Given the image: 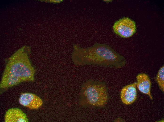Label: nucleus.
<instances>
[{"instance_id":"9","label":"nucleus","mask_w":164,"mask_h":122,"mask_svg":"<svg viewBox=\"0 0 164 122\" xmlns=\"http://www.w3.org/2000/svg\"><path fill=\"white\" fill-rule=\"evenodd\" d=\"M156 80L160 89L164 91V67L163 66L159 69L157 73Z\"/></svg>"},{"instance_id":"7","label":"nucleus","mask_w":164,"mask_h":122,"mask_svg":"<svg viewBox=\"0 0 164 122\" xmlns=\"http://www.w3.org/2000/svg\"><path fill=\"white\" fill-rule=\"evenodd\" d=\"M5 122H28L27 116L21 110L12 108L6 112L4 116Z\"/></svg>"},{"instance_id":"5","label":"nucleus","mask_w":164,"mask_h":122,"mask_svg":"<svg viewBox=\"0 0 164 122\" xmlns=\"http://www.w3.org/2000/svg\"><path fill=\"white\" fill-rule=\"evenodd\" d=\"M19 100L21 105L32 110L38 109L43 103L42 100L38 96L29 93H22Z\"/></svg>"},{"instance_id":"4","label":"nucleus","mask_w":164,"mask_h":122,"mask_svg":"<svg viewBox=\"0 0 164 122\" xmlns=\"http://www.w3.org/2000/svg\"><path fill=\"white\" fill-rule=\"evenodd\" d=\"M113 29L116 34L124 38H128L132 36L135 32V23L128 17L119 19L114 23Z\"/></svg>"},{"instance_id":"8","label":"nucleus","mask_w":164,"mask_h":122,"mask_svg":"<svg viewBox=\"0 0 164 122\" xmlns=\"http://www.w3.org/2000/svg\"><path fill=\"white\" fill-rule=\"evenodd\" d=\"M136 78V86L138 89L142 93L148 95L152 99L150 92L151 83L148 76L145 74H141L138 75Z\"/></svg>"},{"instance_id":"3","label":"nucleus","mask_w":164,"mask_h":122,"mask_svg":"<svg viewBox=\"0 0 164 122\" xmlns=\"http://www.w3.org/2000/svg\"><path fill=\"white\" fill-rule=\"evenodd\" d=\"M81 95L82 103L87 105L102 107L106 104L108 101L106 86L100 82L87 81L82 87Z\"/></svg>"},{"instance_id":"1","label":"nucleus","mask_w":164,"mask_h":122,"mask_svg":"<svg viewBox=\"0 0 164 122\" xmlns=\"http://www.w3.org/2000/svg\"><path fill=\"white\" fill-rule=\"evenodd\" d=\"M29 55L23 48L8 59L0 81V88H7L24 82L34 81L36 70Z\"/></svg>"},{"instance_id":"2","label":"nucleus","mask_w":164,"mask_h":122,"mask_svg":"<svg viewBox=\"0 0 164 122\" xmlns=\"http://www.w3.org/2000/svg\"><path fill=\"white\" fill-rule=\"evenodd\" d=\"M72 58L77 65H99L119 68L126 63L123 56L108 46L98 43L86 49L75 46Z\"/></svg>"},{"instance_id":"6","label":"nucleus","mask_w":164,"mask_h":122,"mask_svg":"<svg viewBox=\"0 0 164 122\" xmlns=\"http://www.w3.org/2000/svg\"><path fill=\"white\" fill-rule=\"evenodd\" d=\"M137 83L135 82L124 87L121 90L120 97L122 102L126 105L133 103L137 98Z\"/></svg>"}]
</instances>
